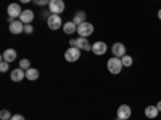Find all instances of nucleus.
Returning a JSON list of instances; mask_svg holds the SVG:
<instances>
[{"mask_svg":"<svg viewBox=\"0 0 161 120\" xmlns=\"http://www.w3.org/2000/svg\"><path fill=\"white\" fill-rule=\"evenodd\" d=\"M34 19V11L32 10H23L21 16H19V21L24 22V24H31Z\"/></svg>","mask_w":161,"mask_h":120,"instance_id":"nucleus-15","label":"nucleus"},{"mask_svg":"<svg viewBox=\"0 0 161 120\" xmlns=\"http://www.w3.org/2000/svg\"><path fill=\"white\" fill-rule=\"evenodd\" d=\"M26 78H28V80H31V82L37 80V78H39V71H37V69H34V68L28 69V71H26Z\"/></svg>","mask_w":161,"mask_h":120,"instance_id":"nucleus-18","label":"nucleus"},{"mask_svg":"<svg viewBox=\"0 0 161 120\" xmlns=\"http://www.w3.org/2000/svg\"><path fill=\"white\" fill-rule=\"evenodd\" d=\"M0 118H2V120H10V118H11V112L7 111V109L0 111Z\"/></svg>","mask_w":161,"mask_h":120,"instance_id":"nucleus-21","label":"nucleus"},{"mask_svg":"<svg viewBox=\"0 0 161 120\" xmlns=\"http://www.w3.org/2000/svg\"><path fill=\"white\" fill-rule=\"evenodd\" d=\"M48 8L52 11V15H61V13L64 11V8H66V5H64L63 0H50Z\"/></svg>","mask_w":161,"mask_h":120,"instance_id":"nucleus-5","label":"nucleus"},{"mask_svg":"<svg viewBox=\"0 0 161 120\" xmlns=\"http://www.w3.org/2000/svg\"><path fill=\"white\" fill-rule=\"evenodd\" d=\"M158 19H159V21H161V8H159V10H158Z\"/></svg>","mask_w":161,"mask_h":120,"instance_id":"nucleus-28","label":"nucleus"},{"mask_svg":"<svg viewBox=\"0 0 161 120\" xmlns=\"http://www.w3.org/2000/svg\"><path fill=\"white\" fill-rule=\"evenodd\" d=\"M93 34V24L92 22H82V24H79L77 26V35L79 37H86V38H89L90 35Z\"/></svg>","mask_w":161,"mask_h":120,"instance_id":"nucleus-4","label":"nucleus"},{"mask_svg":"<svg viewBox=\"0 0 161 120\" xmlns=\"http://www.w3.org/2000/svg\"><path fill=\"white\" fill-rule=\"evenodd\" d=\"M34 29H32V26L31 24H24V34H32Z\"/></svg>","mask_w":161,"mask_h":120,"instance_id":"nucleus-24","label":"nucleus"},{"mask_svg":"<svg viewBox=\"0 0 161 120\" xmlns=\"http://www.w3.org/2000/svg\"><path fill=\"white\" fill-rule=\"evenodd\" d=\"M32 2H34L37 7H45V5L50 3V0H32Z\"/></svg>","mask_w":161,"mask_h":120,"instance_id":"nucleus-23","label":"nucleus"},{"mask_svg":"<svg viewBox=\"0 0 161 120\" xmlns=\"http://www.w3.org/2000/svg\"><path fill=\"white\" fill-rule=\"evenodd\" d=\"M71 47H77L79 50H86V51H92V45L89 43V40L86 37H79V38H71L69 40Z\"/></svg>","mask_w":161,"mask_h":120,"instance_id":"nucleus-2","label":"nucleus"},{"mask_svg":"<svg viewBox=\"0 0 161 120\" xmlns=\"http://www.w3.org/2000/svg\"><path fill=\"white\" fill-rule=\"evenodd\" d=\"M16 56H18V53H16V50H13V48H7L2 53V59L7 61V62H13L16 59Z\"/></svg>","mask_w":161,"mask_h":120,"instance_id":"nucleus-14","label":"nucleus"},{"mask_svg":"<svg viewBox=\"0 0 161 120\" xmlns=\"http://www.w3.org/2000/svg\"><path fill=\"white\" fill-rule=\"evenodd\" d=\"M21 3H29V2H32V0H19Z\"/></svg>","mask_w":161,"mask_h":120,"instance_id":"nucleus-27","label":"nucleus"},{"mask_svg":"<svg viewBox=\"0 0 161 120\" xmlns=\"http://www.w3.org/2000/svg\"><path fill=\"white\" fill-rule=\"evenodd\" d=\"M8 66H10V62H7V61L2 59V62H0V72H7L8 71Z\"/></svg>","mask_w":161,"mask_h":120,"instance_id":"nucleus-22","label":"nucleus"},{"mask_svg":"<svg viewBox=\"0 0 161 120\" xmlns=\"http://www.w3.org/2000/svg\"><path fill=\"white\" fill-rule=\"evenodd\" d=\"M116 120H121V118H116Z\"/></svg>","mask_w":161,"mask_h":120,"instance_id":"nucleus-29","label":"nucleus"},{"mask_svg":"<svg viewBox=\"0 0 161 120\" xmlns=\"http://www.w3.org/2000/svg\"><path fill=\"white\" fill-rule=\"evenodd\" d=\"M63 32H64V34H68V35H73L74 32H77V26H76L73 21L64 22V24H63Z\"/></svg>","mask_w":161,"mask_h":120,"instance_id":"nucleus-16","label":"nucleus"},{"mask_svg":"<svg viewBox=\"0 0 161 120\" xmlns=\"http://www.w3.org/2000/svg\"><path fill=\"white\" fill-rule=\"evenodd\" d=\"M10 120H26V118H24L21 114H15V115H11V118H10Z\"/></svg>","mask_w":161,"mask_h":120,"instance_id":"nucleus-25","label":"nucleus"},{"mask_svg":"<svg viewBox=\"0 0 161 120\" xmlns=\"http://www.w3.org/2000/svg\"><path fill=\"white\" fill-rule=\"evenodd\" d=\"M123 61H121V58H116V56H111L108 61H106V69H108L110 74L113 75H118L121 74V71H123Z\"/></svg>","mask_w":161,"mask_h":120,"instance_id":"nucleus-1","label":"nucleus"},{"mask_svg":"<svg viewBox=\"0 0 161 120\" xmlns=\"http://www.w3.org/2000/svg\"><path fill=\"white\" fill-rule=\"evenodd\" d=\"M108 51V45H106L105 42H95V43H92V53L93 55H97V56H102L105 55V53Z\"/></svg>","mask_w":161,"mask_h":120,"instance_id":"nucleus-10","label":"nucleus"},{"mask_svg":"<svg viewBox=\"0 0 161 120\" xmlns=\"http://www.w3.org/2000/svg\"><path fill=\"white\" fill-rule=\"evenodd\" d=\"M7 11H8V21H13V19L19 18V16H21V13H23L19 3H10L8 8H7Z\"/></svg>","mask_w":161,"mask_h":120,"instance_id":"nucleus-6","label":"nucleus"},{"mask_svg":"<svg viewBox=\"0 0 161 120\" xmlns=\"http://www.w3.org/2000/svg\"><path fill=\"white\" fill-rule=\"evenodd\" d=\"M156 108H158V111L161 112V101H158V102H156Z\"/></svg>","mask_w":161,"mask_h":120,"instance_id":"nucleus-26","label":"nucleus"},{"mask_svg":"<svg viewBox=\"0 0 161 120\" xmlns=\"http://www.w3.org/2000/svg\"><path fill=\"white\" fill-rule=\"evenodd\" d=\"M130 115H132V109L129 104H121L116 111V117L121 120H127V118H130Z\"/></svg>","mask_w":161,"mask_h":120,"instance_id":"nucleus-8","label":"nucleus"},{"mask_svg":"<svg viewBox=\"0 0 161 120\" xmlns=\"http://www.w3.org/2000/svg\"><path fill=\"white\" fill-rule=\"evenodd\" d=\"M63 21H61V15H50L47 19V26L50 31H58L60 28H63Z\"/></svg>","mask_w":161,"mask_h":120,"instance_id":"nucleus-3","label":"nucleus"},{"mask_svg":"<svg viewBox=\"0 0 161 120\" xmlns=\"http://www.w3.org/2000/svg\"><path fill=\"white\" fill-rule=\"evenodd\" d=\"M10 78L13 80V82H21L23 78H26V71L18 68V69H13L10 72Z\"/></svg>","mask_w":161,"mask_h":120,"instance_id":"nucleus-12","label":"nucleus"},{"mask_svg":"<svg viewBox=\"0 0 161 120\" xmlns=\"http://www.w3.org/2000/svg\"><path fill=\"white\" fill-rule=\"evenodd\" d=\"M79 58H80V50L77 47H71L64 51V59L68 62H76Z\"/></svg>","mask_w":161,"mask_h":120,"instance_id":"nucleus-7","label":"nucleus"},{"mask_svg":"<svg viewBox=\"0 0 161 120\" xmlns=\"http://www.w3.org/2000/svg\"><path fill=\"white\" fill-rule=\"evenodd\" d=\"M143 114H145L147 118H156L159 115V111L156 108V104H150V106H147V108H145Z\"/></svg>","mask_w":161,"mask_h":120,"instance_id":"nucleus-13","label":"nucleus"},{"mask_svg":"<svg viewBox=\"0 0 161 120\" xmlns=\"http://www.w3.org/2000/svg\"><path fill=\"white\" fill-rule=\"evenodd\" d=\"M76 26H79V24H82V22H86L87 21V16H86V13L82 11V10H79V11H76V15H74V18L71 19Z\"/></svg>","mask_w":161,"mask_h":120,"instance_id":"nucleus-17","label":"nucleus"},{"mask_svg":"<svg viewBox=\"0 0 161 120\" xmlns=\"http://www.w3.org/2000/svg\"><path fill=\"white\" fill-rule=\"evenodd\" d=\"M121 61H123V66L124 68H130V66L134 64V58L130 55H124L123 58H121Z\"/></svg>","mask_w":161,"mask_h":120,"instance_id":"nucleus-19","label":"nucleus"},{"mask_svg":"<svg viewBox=\"0 0 161 120\" xmlns=\"http://www.w3.org/2000/svg\"><path fill=\"white\" fill-rule=\"evenodd\" d=\"M8 29H10V32H11L13 35H19V34L24 32V22L13 19V21H10V24H8Z\"/></svg>","mask_w":161,"mask_h":120,"instance_id":"nucleus-9","label":"nucleus"},{"mask_svg":"<svg viewBox=\"0 0 161 120\" xmlns=\"http://www.w3.org/2000/svg\"><path fill=\"white\" fill-rule=\"evenodd\" d=\"M110 50H111V53H113V56H116V58H123V56L126 55V45L121 43V42L113 43V47H111Z\"/></svg>","mask_w":161,"mask_h":120,"instance_id":"nucleus-11","label":"nucleus"},{"mask_svg":"<svg viewBox=\"0 0 161 120\" xmlns=\"http://www.w3.org/2000/svg\"><path fill=\"white\" fill-rule=\"evenodd\" d=\"M19 68L24 69V71L31 69V61H29V59H21V61H19Z\"/></svg>","mask_w":161,"mask_h":120,"instance_id":"nucleus-20","label":"nucleus"}]
</instances>
